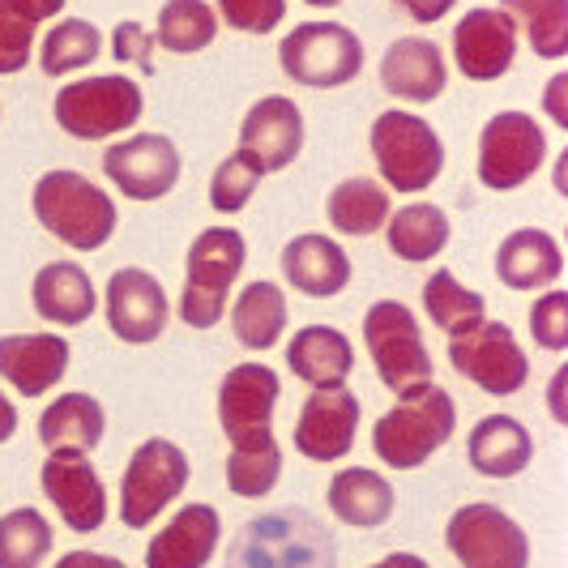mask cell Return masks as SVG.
Wrapping results in <instances>:
<instances>
[{"label":"cell","instance_id":"36","mask_svg":"<svg viewBox=\"0 0 568 568\" xmlns=\"http://www.w3.org/2000/svg\"><path fill=\"white\" fill-rule=\"evenodd\" d=\"M219 34V18L205 0H168L159 13V43L168 52H201Z\"/></svg>","mask_w":568,"mask_h":568},{"label":"cell","instance_id":"20","mask_svg":"<svg viewBox=\"0 0 568 568\" xmlns=\"http://www.w3.org/2000/svg\"><path fill=\"white\" fill-rule=\"evenodd\" d=\"M223 521L210 505H184L145 547V568H205L219 551Z\"/></svg>","mask_w":568,"mask_h":568},{"label":"cell","instance_id":"11","mask_svg":"<svg viewBox=\"0 0 568 568\" xmlns=\"http://www.w3.org/2000/svg\"><path fill=\"white\" fill-rule=\"evenodd\" d=\"M278 372L265 364H240L219 385V424L227 432L231 449H265L274 445V406H278Z\"/></svg>","mask_w":568,"mask_h":568},{"label":"cell","instance_id":"4","mask_svg":"<svg viewBox=\"0 0 568 568\" xmlns=\"http://www.w3.org/2000/svg\"><path fill=\"white\" fill-rule=\"evenodd\" d=\"M364 342L372 351V364L381 372L385 389H394L398 398L432 385V355L424 346V329L415 313L398 300H381L364 316Z\"/></svg>","mask_w":568,"mask_h":568},{"label":"cell","instance_id":"34","mask_svg":"<svg viewBox=\"0 0 568 568\" xmlns=\"http://www.w3.org/2000/svg\"><path fill=\"white\" fill-rule=\"evenodd\" d=\"M52 551V526L39 509L0 517V568H39Z\"/></svg>","mask_w":568,"mask_h":568},{"label":"cell","instance_id":"22","mask_svg":"<svg viewBox=\"0 0 568 568\" xmlns=\"http://www.w3.org/2000/svg\"><path fill=\"white\" fill-rule=\"evenodd\" d=\"M283 274L300 295L329 300L351 283V256L329 235H295L283 248Z\"/></svg>","mask_w":568,"mask_h":568},{"label":"cell","instance_id":"40","mask_svg":"<svg viewBox=\"0 0 568 568\" xmlns=\"http://www.w3.org/2000/svg\"><path fill=\"white\" fill-rule=\"evenodd\" d=\"M530 334L542 351H565L568 346V295L547 291L539 304L530 308Z\"/></svg>","mask_w":568,"mask_h":568},{"label":"cell","instance_id":"43","mask_svg":"<svg viewBox=\"0 0 568 568\" xmlns=\"http://www.w3.org/2000/svg\"><path fill=\"white\" fill-rule=\"evenodd\" d=\"M394 4H402L415 22H440L449 9H454L457 0H394Z\"/></svg>","mask_w":568,"mask_h":568},{"label":"cell","instance_id":"37","mask_svg":"<svg viewBox=\"0 0 568 568\" xmlns=\"http://www.w3.org/2000/svg\"><path fill=\"white\" fill-rule=\"evenodd\" d=\"M99 48H103V39H99V30L82 22V18H69V22H60L48 39H43V73L48 78H64V73H73V69H85L90 60L99 57Z\"/></svg>","mask_w":568,"mask_h":568},{"label":"cell","instance_id":"7","mask_svg":"<svg viewBox=\"0 0 568 568\" xmlns=\"http://www.w3.org/2000/svg\"><path fill=\"white\" fill-rule=\"evenodd\" d=\"M189 484V457L171 440H145L129 457L124 479H120V521L129 530H145L159 513Z\"/></svg>","mask_w":568,"mask_h":568},{"label":"cell","instance_id":"44","mask_svg":"<svg viewBox=\"0 0 568 568\" xmlns=\"http://www.w3.org/2000/svg\"><path fill=\"white\" fill-rule=\"evenodd\" d=\"M57 568H129L124 560H115V556H99V551H69V556H60Z\"/></svg>","mask_w":568,"mask_h":568},{"label":"cell","instance_id":"13","mask_svg":"<svg viewBox=\"0 0 568 568\" xmlns=\"http://www.w3.org/2000/svg\"><path fill=\"white\" fill-rule=\"evenodd\" d=\"M103 171L124 197L159 201L180 180V150L163 133H138L103 154Z\"/></svg>","mask_w":568,"mask_h":568},{"label":"cell","instance_id":"25","mask_svg":"<svg viewBox=\"0 0 568 568\" xmlns=\"http://www.w3.org/2000/svg\"><path fill=\"white\" fill-rule=\"evenodd\" d=\"M496 274L509 291H535V286H551L565 274V256H560V244L547 231L521 227L500 244Z\"/></svg>","mask_w":568,"mask_h":568},{"label":"cell","instance_id":"41","mask_svg":"<svg viewBox=\"0 0 568 568\" xmlns=\"http://www.w3.org/2000/svg\"><path fill=\"white\" fill-rule=\"evenodd\" d=\"M219 13L244 34H270L286 18V0H219Z\"/></svg>","mask_w":568,"mask_h":568},{"label":"cell","instance_id":"47","mask_svg":"<svg viewBox=\"0 0 568 568\" xmlns=\"http://www.w3.org/2000/svg\"><path fill=\"white\" fill-rule=\"evenodd\" d=\"M372 568H432V565H427L424 556H415V551H398V556H385L381 565Z\"/></svg>","mask_w":568,"mask_h":568},{"label":"cell","instance_id":"8","mask_svg":"<svg viewBox=\"0 0 568 568\" xmlns=\"http://www.w3.org/2000/svg\"><path fill=\"white\" fill-rule=\"evenodd\" d=\"M138 115H142V85L115 78V73L73 82L57 94V124L69 138H82V142L112 138L120 129L138 124Z\"/></svg>","mask_w":568,"mask_h":568},{"label":"cell","instance_id":"24","mask_svg":"<svg viewBox=\"0 0 568 568\" xmlns=\"http://www.w3.org/2000/svg\"><path fill=\"white\" fill-rule=\"evenodd\" d=\"M466 454H470V466L487 479H513V475H521L530 466L535 440L513 415H487L470 432Z\"/></svg>","mask_w":568,"mask_h":568},{"label":"cell","instance_id":"14","mask_svg":"<svg viewBox=\"0 0 568 568\" xmlns=\"http://www.w3.org/2000/svg\"><path fill=\"white\" fill-rule=\"evenodd\" d=\"M43 496L57 505L60 521L78 535H90L108 521V487L85 454H52L43 462Z\"/></svg>","mask_w":568,"mask_h":568},{"label":"cell","instance_id":"27","mask_svg":"<svg viewBox=\"0 0 568 568\" xmlns=\"http://www.w3.org/2000/svg\"><path fill=\"white\" fill-rule=\"evenodd\" d=\"M103 406L90 394H64L39 415V440L52 454H90L103 440Z\"/></svg>","mask_w":568,"mask_h":568},{"label":"cell","instance_id":"33","mask_svg":"<svg viewBox=\"0 0 568 568\" xmlns=\"http://www.w3.org/2000/svg\"><path fill=\"white\" fill-rule=\"evenodd\" d=\"M64 0H0V73L27 69L39 22L57 18Z\"/></svg>","mask_w":568,"mask_h":568},{"label":"cell","instance_id":"29","mask_svg":"<svg viewBox=\"0 0 568 568\" xmlns=\"http://www.w3.org/2000/svg\"><path fill=\"white\" fill-rule=\"evenodd\" d=\"M231 329H235L240 346H248V351H270L286 329L283 286H274V283L244 286L240 300H235V308H231Z\"/></svg>","mask_w":568,"mask_h":568},{"label":"cell","instance_id":"6","mask_svg":"<svg viewBox=\"0 0 568 568\" xmlns=\"http://www.w3.org/2000/svg\"><path fill=\"white\" fill-rule=\"evenodd\" d=\"M278 60L291 82L308 85V90H334L359 78L364 48L338 22H304L283 39Z\"/></svg>","mask_w":568,"mask_h":568},{"label":"cell","instance_id":"48","mask_svg":"<svg viewBox=\"0 0 568 568\" xmlns=\"http://www.w3.org/2000/svg\"><path fill=\"white\" fill-rule=\"evenodd\" d=\"M308 4H316V9H334V4H342V0H308Z\"/></svg>","mask_w":568,"mask_h":568},{"label":"cell","instance_id":"18","mask_svg":"<svg viewBox=\"0 0 568 568\" xmlns=\"http://www.w3.org/2000/svg\"><path fill=\"white\" fill-rule=\"evenodd\" d=\"M108 325L120 342L145 346L168 329V295L145 270H115L108 283Z\"/></svg>","mask_w":568,"mask_h":568},{"label":"cell","instance_id":"15","mask_svg":"<svg viewBox=\"0 0 568 568\" xmlns=\"http://www.w3.org/2000/svg\"><path fill=\"white\" fill-rule=\"evenodd\" d=\"M300 150H304V115L291 99L265 94L261 103L248 108L244 124H240V154L256 163L261 175L291 168Z\"/></svg>","mask_w":568,"mask_h":568},{"label":"cell","instance_id":"32","mask_svg":"<svg viewBox=\"0 0 568 568\" xmlns=\"http://www.w3.org/2000/svg\"><path fill=\"white\" fill-rule=\"evenodd\" d=\"M385 219H389V193L376 180L351 175L329 193V223L342 235H372L385 227Z\"/></svg>","mask_w":568,"mask_h":568},{"label":"cell","instance_id":"39","mask_svg":"<svg viewBox=\"0 0 568 568\" xmlns=\"http://www.w3.org/2000/svg\"><path fill=\"white\" fill-rule=\"evenodd\" d=\"M256 184H261V171L256 163H248L240 150L219 163L214 171V180H210V205L219 210V214H240L248 201H253Z\"/></svg>","mask_w":568,"mask_h":568},{"label":"cell","instance_id":"3","mask_svg":"<svg viewBox=\"0 0 568 568\" xmlns=\"http://www.w3.org/2000/svg\"><path fill=\"white\" fill-rule=\"evenodd\" d=\"M248 261L244 235L231 227L201 231L189 248V283L180 295V316L193 329H214L227 313V291Z\"/></svg>","mask_w":568,"mask_h":568},{"label":"cell","instance_id":"12","mask_svg":"<svg viewBox=\"0 0 568 568\" xmlns=\"http://www.w3.org/2000/svg\"><path fill=\"white\" fill-rule=\"evenodd\" d=\"M547 159V138L526 112L491 115L479 133V180L496 193L521 189Z\"/></svg>","mask_w":568,"mask_h":568},{"label":"cell","instance_id":"5","mask_svg":"<svg viewBox=\"0 0 568 568\" xmlns=\"http://www.w3.org/2000/svg\"><path fill=\"white\" fill-rule=\"evenodd\" d=\"M372 154L389 189L424 193L445 168V145L436 129L410 112H381L372 124Z\"/></svg>","mask_w":568,"mask_h":568},{"label":"cell","instance_id":"16","mask_svg":"<svg viewBox=\"0 0 568 568\" xmlns=\"http://www.w3.org/2000/svg\"><path fill=\"white\" fill-rule=\"evenodd\" d=\"M457 69L470 82H496L517 57V27L505 9H470L454 27Z\"/></svg>","mask_w":568,"mask_h":568},{"label":"cell","instance_id":"10","mask_svg":"<svg viewBox=\"0 0 568 568\" xmlns=\"http://www.w3.org/2000/svg\"><path fill=\"white\" fill-rule=\"evenodd\" d=\"M449 551L462 568H526L530 565V539L526 530L496 505H462L449 517Z\"/></svg>","mask_w":568,"mask_h":568},{"label":"cell","instance_id":"17","mask_svg":"<svg viewBox=\"0 0 568 568\" xmlns=\"http://www.w3.org/2000/svg\"><path fill=\"white\" fill-rule=\"evenodd\" d=\"M359 432V398L351 389H316L295 424V449L308 462H338Z\"/></svg>","mask_w":568,"mask_h":568},{"label":"cell","instance_id":"31","mask_svg":"<svg viewBox=\"0 0 568 568\" xmlns=\"http://www.w3.org/2000/svg\"><path fill=\"white\" fill-rule=\"evenodd\" d=\"M424 308L432 316V325H440L449 338H462L479 321H487V300L479 291L457 283L449 270H436L424 283Z\"/></svg>","mask_w":568,"mask_h":568},{"label":"cell","instance_id":"26","mask_svg":"<svg viewBox=\"0 0 568 568\" xmlns=\"http://www.w3.org/2000/svg\"><path fill=\"white\" fill-rule=\"evenodd\" d=\"M30 300H34V313L52 321V325H85L99 295H94V283H90L82 265L57 261V265H43L34 274Z\"/></svg>","mask_w":568,"mask_h":568},{"label":"cell","instance_id":"35","mask_svg":"<svg viewBox=\"0 0 568 568\" xmlns=\"http://www.w3.org/2000/svg\"><path fill=\"white\" fill-rule=\"evenodd\" d=\"M509 18H521L535 57L560 60L568 52V0H500Z\"/></svg>","mask_w":568,"mask_h":568},{"label":"cell","instance_id":"38","mask_svg":"<svg viewBox=\"0 0 568 568\" xmlns=\"http://www.w3.org/2000/svg\"><path fill=\"white\" fill-rule=\"evenodd\" d=\"M278 475H283V454H278V445H265V449H231L227 487L235 496L261 500V496L274 491Z\"/></svg>","mask_w":568,"mask_h":568},{"label":"cell","instance_id":"23","mask_svg":"<svg viewBox=\"0 0 568 568\" xmlns=\"http://www.w3.org/2000/svg\"><path fill=\"white\" fill-rule=\"evenodd\" d=\"M286 364L313 389H342L351 368H355V346L346 342V334L329 329V325H308L291 338Z\"/></svg>","mask_w":568,"mask_h":568},{"label":"cell","instance_id":"1","mask_svg":"<svg viewBox=\"0 0 568 568\" xmlns=\"http://www.w3.org/2000/svg\"><path fill=\"white\" fill-rule=\"evenodd\" d=\"M34 219L48 227L60 244L94 253L112 240L115 231V201L90 184L82 171H48L34 184Z\"/></svg>","mask_w":568,"mask_h":568},{"label":"cell","instance_id":"46","mask_svg":"<svg viewBox=\"0 0 568 568\" xmlns=\"http://www.w3.org/2000/svg\"><path fill=\"white\" fill-rule=\"evenodd\" d=\"M13 432H18V410H13V402L0 394V445H4Z\"/></svg>","mask_w":568,"mask_h":568},{"label":"cell","instance_id":"28","mask_svg":"<svg viewBox=\"0 0 568 568\" xmlns=\"http://www.w3.org/2000/svg\"><path fill=\"white\" fill-rule=\"evenodd\" d=\"M329 513L346 526H385L394 517V487L376 470H338L329 479Z\"/></svg>","mask_w":568,"mask_h":568},{"label":"cell","instance_id":"30","mask_svg":"<svg viewBox=\"0 0 568 568\" xmlns=\"http://www.w3.org/2000/svg\"><path fill=\"white\" fill-rule=\"evenodd\" d=\"M385 235H389V253L398 261H432L449 244V219L440 205L415 201L385 219Z\"/></svg>","mask_w":568,"mask_h":568},{"label":"cell","instance_id":"42","mask_svg":"<svg viewBox=\"0 0 568 568\" xmlns=\"http://www.w3.org/2000/svg\"><path fill=\"white\" fill-rule=\"evenodd\" d=\"M112 43H115V60H120V64L129 60V64H138L142 73H154V60H150V52H154V34H145L138 22H120Z\"/></svg>","mask_w":568,"mask_h":568},{"label":"cell","instance_id":"21","mask_svg":"<svg viewBox=\"0 0 568 568\" xmlns=\"http://www.w3.org/2000/svg\"><path fill=\"white\" fill-rule=\"evenodd\" d=\"M381 82L389 94H398L406 103H432L440 99V90L449 82V69H445V57L432 39H398L385 60H381Z\"/></svg>","mask_w":568,"mask_h":568},{"label":"cell","instance_id":"2","mask_svg":"<svg viewBox=\"0 0 568 568\" xmlns=\"http://www.w3.org/2000/svg\"><path fill=\"white\" fill-rule=\"evenodd\" d=\"M457 427V406L440 385H424L372 427V449L385 466L415 470L436 454Z\"/></svg>","mask_w":568,"mask_h":568},{"label":"cell","instance_id":"19","mask_svg":"<svg viewBox=\"0 0 568 568\" xmlns=\"http://www.w3.org/2000/svg\"><path fill=\"white\" fill-rule=\"evenodd\" d=\"M69 372V342L60 334H9L0 338V376L22 394L43 398Z\"/></svg>","mask_w":568,"mask_h":568},{"label":"cell","instance_id":"9","mask_svg":"<svg viewBox=\"0 0 568 568\" xmlns=\"http://www.w3.org/2000/svg\"><path fill=\"white\" fill-rule=\"evenodd\" d=\"M449 364L491 398H509L530 381L526 351L517 346L505 321H479L470 334L449 338Z\"/></svg>","mask_w":568,"mask_h":568},{"label":"cell","instance_id":"45","mask_svg":"<svg viewBox=\"0 0 568 568\" xmlns=\"http://www.w3.org/2000/svg\"><path fill=\"white\" fill-rule=\"evenodd\" d=\"M565 90H568V78H565V73H560V78H551V85H547V112H551V120H556L560 129H568Z\"/></svg>","mask_w":568,"mask_h":568}]
</instances>
